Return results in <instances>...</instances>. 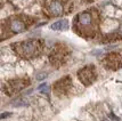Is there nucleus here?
<instances>
[{"instance_id": "39448f33", "label": "nucleus", "mask_w": 122, "mask_h": 121, "mask_svg": "<svg viewBox=\"0 0 122 121\" xmlns=\"http://www.w3.org/2000/svg\"><path fill=\"white\" fill-rule=\"evenodd\" d=\"M78 78L85 86L91 84L97 78V71H96L95 66L94 65H88V66H85L83 68L79 70Z\"/></svg>"}, {"instance_id": "9b49d317", "label": "nucleus", "mask_w": 122, "mask_h": 121, "mask_svg": "<svg viewBox=\"0 0 122 121\" xmlns=\"http://www.w3.org/2000/svg\"><path fill=\"white\" fill-rule=\"evenodd\" d=\"M46 77H47V74L46 73H40V74H38L37 75V80L38 81H41V80L46 79Z\"/></svg>"}, {"instance_id": "7ed1b4c3", "label": "nucleus", "mask_w": 122, "mask_h": 121, "mask_svg": "<svg viewBox=\"0 0 122 121\" xmlns=\"http://www.w3.org/2000/svg\"><path fill=\"white\" fill-rule=\"evenodd\" d=\"M33 23V20L27 16H11L2 23V39L6 38V34L10 37L11 34L21 33L25 31Z\"/></svg>"}, {"instance_id": "f8f14e48", "label": "nucleus", "mask_w": 122, "mask_h": 121, "mask_svg": "<svg viewBox=\"0 0 122 121\" xmlns=\"http://www.w3.org/2000/svg\"><path fill=\"white\" fill-rule=\"evenodd\" d=\"M10 116V113H4L1 116V119H4V118H6V116Z\"/></svg>"}, {"instance_id": "20e7f679", "label": "nucleus", "mask_w": 122, "mask_h": 121, "mask_svg": "<svg viewBox=\"0 0 122 121\" xmlns=\"http://www.w3.org/2000/svg\"><path fill=\"white\" fill-rule=\"evenodd\" d=\"M72 8V0H46L43 5V13L48 17H57L69 14Z\"/></svg>"}, {"instance_id": "9d476101", "label": "nucleus", "mask_w": 122, "mask_h": 121, "mask_svg": "<svg viewBox=\"0 0 122 121\" xmlns=\"http://www.w3.org/2000/svg\"><path fill=\"white\" fill-rule=\"evenodd\" d=\"M67 26H69L67 20H59V21L53 23L50 29H51V30H55V31H63V30H66Z\"/></svg>"}, {"instance_id": "423d86ee", "label": "nucleus", "mask_w": 122, "mask_h": 121, "mask_svg": "<svg viewBox=\"0 0 122 121\" xmlns=\"http://www.w3.org/2000/svg\"><path fill=\"white\" fill-rule=\"evenodd\" d=\"M30 84V80L24 78H17V79H13L10 81H8L7 84L4 86V90L7 95H14L17 91L22 90L23 88H25L27 84Z\"/></svg>"}, {"instance_id": "0eeeda50", "label": "nucleus", "mask_w": 122, "mask_h": 121, "mask_svg": "<svg viewBox=\"0 0 122 121\" xmlns=\"http://www.w3.org/2000/svg\"><path fill=\"white\" fill-rule=\"evenodd\" d=\"M67 56V50L64 46H58L57 48H55L51 54H50V62L54 66H59L62 64L65 63V59Z\"/></svg>"}, {"instance_id": "f257e3e1", "label": "nucleus", "mask_w": 122, "mask_h": 121, "mask_svg": "<svg viewBox=\"0 0 122 121\" xmlns=\"http://www.w3.org/2000/svg\"><path fill=\"white\" fill-rule=\"evenodd\" d=\"M101 15L97 9H87L79 13L73 20V30L80 37L91 39L99 33Z\"/></svg>"}, {"instance_id": "6e6552de", "label": "nucleus", "mask_w": 122, "mask_h": 121, "mask_svg": "<svg viewBox=\"0 0 122 121\" xmlns=\"http://www.w3.org/2000/svg\"><path fill=\"white\" fill-rule=\"evenodd\" d=\"M103 64L108 70H119L122 68V56L120 54L112 53L103 59Z\"/></svg>"}, {"instance_id": "f03ea898", "label": "nucleus", "mask_w": 122, "mask_h": 121, "mask_svg": "<svg viewBox=\"0 0 122 121\" xmlns=\"http://www.w3.org/2000/svg\"><path fill=\"white\" fill-rule=\"evenodd\" d=\"M43 42L41 40H26V41L16 42L13 45V50L16 55L25 59H32L36 58L42 53Z\"/></svg>"}, {"instance_id": "1a4fd4ad", "label": "nucleus", "mask_w": 122, "mask_h": 121, "mask_svg": "<svg viewBox=\"0 0 122 121\" xmlns=\"http://www.w3.org/2000/svg\"><path fill=\"white\" fill-rule=\"evenodd\" d=\"M71 79H70L69 77H66V78H63V79H61L58 82H56V84L54 86V90L56 91V94L59 95V96H64V95L67 94V91L70 90L71 88Z\"/></svg>"}]
</instances>
